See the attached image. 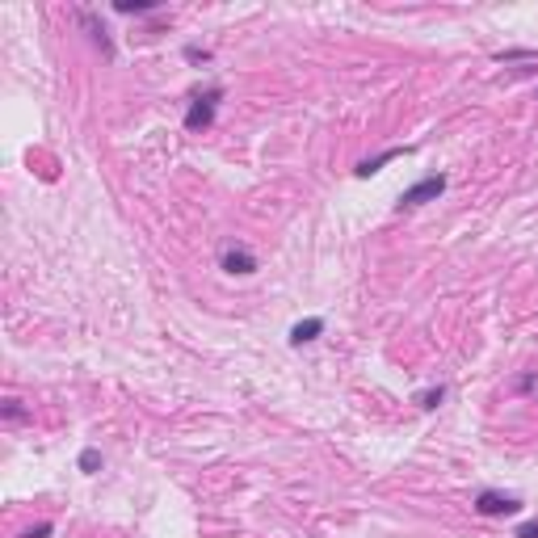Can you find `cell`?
Segmentation results:
<instances>
[{"mask_svg": "<svg viewBox=\"0 0 538 538\" xmlns=\"http://www.w3.org/2000/svg\"><path fill=\"white\" fill-rule=\"evenodd\" d=\"M518 538H538V522H526V526H518Z\"/></svg>", "mask_w": 538, "mask_h": 538, "instance_id": "12", "label": "cell"}, {"mask_svg": "<svg viewBox=\"0 0 538 538\" xmlns=\"http://www.w3.org/2000/svg\"><path fill=\"white\" fill-rule=\"evenodd\" d=\"M4 421H25V408H21L17 400H8V404H4Z\"/></svg>", "mask_w": 538, "mask_h": 538, "instance_id": "10", "label": "cell"}, {"mask_svg": "<svg viewBox=\"0 0 538 538\" xmlns=\"http://www.w3.org/2000/svg\"><path fill=\"white\" fill-rule=\"evenodd\" d=\"M442 400H446V387H429V391H421V396H417V404H421V408H438Z\"/></svg>", "mask_w": 538, "mask_h": 538, "instance_id": "8", "label": "cell"}, {"mask_svg": "<svg viewBox=\"0 0 538 538\" xmlns=\"http://www.w3.org/2000/svg\"><path fill=\"white\" fill-rule=\"evenodd\" d=\"M97 467H101V450H93V446H88V450H80V471H84V476H93Z\"/></svg>", "mask_w": 538, "mask_h": 538, "instance_id": "9", "label": "cell"}, {"mask_svg": "<svg viewBox=\"0 0 538 538\" xmlns=\"http://www.w3.org/2000/svg\"><path fill=\"white\" fill-rule=\"evenodd\" d=\"M219 97H223L219 88H210L206 97H198V101L189 105V114H185V126H189V130H202V126H210V122H215V105H219Z\"/></svg>", "mask_w": 538, "mask_h": 538, "instance_id": "4", "label": "cell"}, {"mask_svg": "<svg viewBox=\"0 0 538 538\" xmlns=\"http://www.w3.org/2000/svg\"><path fill=\"white\" fill-rule=\"evenodd\" d=\"M21 538H51V522H42V526H34V530H25Z\"/></svg>", "mask_w": 538, "mask_h": 538, "instance_id": "11", "label": "cell"}, {"mask_svg": "<svg viewBox=\"0 0 538 538\" xmlns=\"http://www.w3.org/2000/svg\"><path fill=\"white\" fill-rule=\"evenodd\" d=\"M219 265H223V274H240V278L257 274V257H253L244 244H227L223 257H219Z\"/></svg>", "mask_w": 538, "mask_h": 538, "instance_id": "3", "label": "cell"}, {"mask_svg": "<svg viewBox=\"0 0 538 538\" xmlns=\"http://www.w3.org/2000/svg\"><path fill=\"white\" fill-rule=\"evenodd\" d=\"M114 8H118V13H126V17H139V13H156V4H152V0H135V4H130V0H118Z\"/></svg>", "mask_w": 538, "mask_h": 538, "instance_id": "7", "label": "cell"}, {"mask_svg": "<svg viewBox=\"0 0 538 538\" xmlns=\"http://www.w3.org/2000/svg\"><path fill=\"white\" fill-rule=\"evenodd\" d=\"M320 332H324V320H320V316H311V320H299V324L290 328V345H295V349H299V345H311Z\"/></svg>", "mask_w": 538, "mask_h": 538, "instance_id": "5", "label": "cell"}, {"mask_svg": "<svg viewBox=\"0 0 538 538\" xmlns=\"http://www.w3.org/2000/svg\"><path fill=\"white\" fill-rule=\"evenodd\" d=\"M446 189V173H429V177H421L417 185H408L404 194H400V210H412V206H425V202H433L438 194Z\"/></svg>", "mask_w": 538, "mask_h": 538, "instance_id": "1", "label": "cell"}, {"mask_svg": "<svg viewBox=\"0 0 538 538\" xmlns=\"http://www.w3.org/2000/svg\"><path fill=\"white\" fill-rule=\"evenodd\" d=\"M400 156H404V147H387V152H379V156L362 160V164L354 168V173H358V177H375V173H379L383 164H391V160H400Z\"/></svg>", "mask_w": 538, "mask_h": 538, "instance_id": "6", "label": "cell"}, {"mask_svg": "<svg viewBox=\"0 0 538 538\" xmlns=\"http://www.w3.org/2000/svg\"><path fill=\"white\" fill-rule=\"evenodd\" d=\"M476 513H484V518H513V513H522V501L509 497V492L484 488V492L476 497Z\"/></svg>", "mask_w": 538, "mask_h": 538, "instance_id": "2", "label": "cell"}]
</instances>
